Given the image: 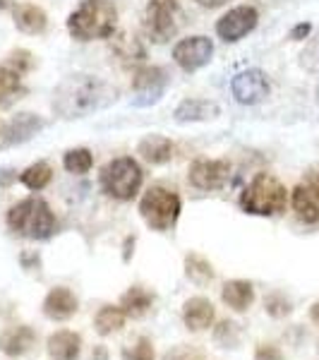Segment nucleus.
<instances>
[{
	"label": "nucleus",
	"mask_w": 319,
	"mask_h": 360,
	"mask_svg": "<svg viewBox=\"0 0 319 360\" xmlns=\"http://www.w3.org/2000/svg\"><path fill=\"white\" fill-rule=\"evenodd\" d=\"M118 91L103 79L91 75H72L63 79L53 91V111L60 118H82L94 111H101L115 101Z\"/></svg>",
	"instance_id": "obj_1"
},
{
	"label": "nucleus",
	"mask_w": 319,
	"mask_h": 360,
	"mask_svg": "<svg viewBox=\"0 0 319 360\" xmlns=\"http://www.w3.org/2000/svg\"><path fill=\"white\" fill-rule=\"evenodd\" d=\"M118 25V10L108 0H82L67 17V32L77 41L108 39Z\"/></svg>",
	"instance_id": "obj_2"
},
{
	"label": "nucleus",
	"mask_w": 319,
	"mask_h": 360,
	"mask_svg": "<svg viewBox=\"0 0 319 360\" xmlns=\"http://www.w3.org/2000/svg\"><path fill=\"white\" fill-rule=\"evenodd\" d=\"M288 205V190L271 173H257L252 183L242 190L240 207L254 217H276Z\"/></svg>",
	"instance_id": "obj_3"
},
{
	"label": "nucleus",
	"mask_w": 319,
	"mask_h": 360,
	"mask_svg": "<svg viewBox=\"0 0 319 360\" xmlns=\"http://www.w3.org/2000/svg\"><path fill=\"white\" fill-rule=\"evenodd\" d=\"M8 226L29 240H46L56 231V217L41 197H27L8 212Z\"/></svg>",
	"instance_id": "obj_4"
},
{
	"label": "nucleus",
	"mask_w": 319,
	"mask_h": 360,
	"mask_svg": "<svg viewBox=\"0 0 319 360\" xmlns=\"http://www.w3.org/2000/svg\"><path fill=\"white\" fill-rule=\"evenodd\" d=\"M98 180H101V190L108 197L127 202L139 193L144 173L132 156H120V159L108 161V164L101 168V178Z\"/></svg>",
	"instance_id": "obj_5"
},
{
	"label": "nucleus",
	"mask_w": 319,
	"mask_h": 360,
	"mask_svg": "<svg viewBox=\"0 0 319 360\" xmlns=\"http://www.w3.org/2000/svg\"><path fill=\"white\" fill-rule=\"evenodd\" d=\"M139 214L154 231H168L181 217V197L166 188H149L139 202Z\"/></svg>",
	"instance_id": "obj_6"
},
{
	"label": "nucleus",
	"mask_w": 319,
	"mask_h": 360,
	"mask_svg": "<svg viewBox=\"0 0 319 360\" xmlns=\"http://www.w3.org/2000/svg\"><path fill=\"white\" fill-rule=\"evenodd\" d=\"M181 25V8L178 0H149L147 15H144V29L154 44H166L176 37Z\"/></svg>",
	"instance_id": "obj_7"
},
{
	"label": "nucleus",
	"mask_w": 319,
	"mask_h": 360,
	"mask_svg": "<svg viewBox=\"0 0 319 360\" xmlns=\"http://www.w3.org/2000/svg\"><path fill=\"white\" fill-rule=\"evenodd\" d=\"M291 205L303 224H319V173H307L295 185Z\"/></svg>",
	"instance_id": "obj_8"
},
{
	"label": "nucleus",
	"mask_w": 319,
	"mask_h": 360,
	"mask_svg": "<svg viewBox=\"0 0 319 360\" xmlns=\"http://www.w3.org/2000/svg\"><path fill=\"white\" fill-rule=\"evenodd\" d=\"M259 22V13L252 5H237V8L228 10L221 20L216 22V34L223 41H240L242 37L252 32Z\"/></svg>",
	"instance_id": "obj_9"
},
{
	"label": "nucleus",
	"mask_w": 319,
	"mask_h": 360,
	"mask_svg": "<svg viewBox=\"0 0 319 360\" xmlns=\"http://www.w3.org/2000/svg\"><path fill=\"white\" fill-rule=\"evenodd\" d=\"M269 79L262 70L252 68V70H242L233 77L230 82V91H233L235 101L242 103V106H252V103H259L269 96Z\"/></svg>",
	"instance_id": "obj_10"
},
{
	"label": "nucleus",
	"mask_w": 319,
	"mask_h": 360,
	"mask_svg": "<svg viewBox=\"0 0 319 360\" xmlns=\"http://www.w3.org/2000/svg\"><path fill=\"white\" fill-rule=\"evenodd\" d=\"M166 86H168V75L164 68H142L135 75V79H132V91H135L132 103L135 106L156 103L164 96Z\"/></svg>",
	"instance_id": "obj_11"
},
{
	"label": "nucleus",
	"mask_w": 319,
	"mask_h": 360,
	"mask_svg": "<svg viewBox=\"0 0 319 360\" xmlns=\"http://www.w3.org/2000/svg\"><path fill=\"white\" fill-rule=\"evenodd\" d=\"M214 56V44L209 37H190L176 44L173 49V60L183 70L193 72V70L204 68Z\"/></svg>",
	"instance_id": "obj_12"
},
{
	"label": "nucleus",
	"mask_w": 319,
	"mask_h": 360,
	"mask_svg": "<svg viewBox=\"0 0 319 360\" xmlns=\"http://www.w3.org/2000/svg\"><path fill=\"white\" fill-rule=\"evenodd\" d=\"M230 176V164L226 159L219 161H195L190 166V183L197 190H219L226 185V180Z\"/></svg>",
	"instance_id": "obj_13"
},
{
	"label": "nucleus",
	"mask_w": 319,
	"mask_h": 360,
	"mask_svg": "<svg viewBox=\"0 0 319 360\" xmlns=\"http://www.w3.org/2000/svg\"><path fill=\"white\" fill-rule=\"evenodd\" d=\"M34 341H37V332L27 324H17L0 334V351L10 358H20L34 346Z\"/></svg>",
	"instance_id": "obj_14"
},
{
	"label": "nucleus",
	"mask_w": 319,
	"mask_h": 360,
	"mask_svg": "<svg viewBox=\"0 0 319 360\" xmlns=\"http://www.w3.org/2000/svg\"><path fill=\"white\" fill-rule=\"evenodd\" d=\"M214 317H216V310H214L211 300L209 298H190L188 303L183 307V319H185V327L193 329V332H204L214 324Z\"/></svg>",
	"instance_id": "obj_15"
},
{
	"label": "nucleus",
	"mask_w": 319,
	"mask_h": 360,
	"mask_svg": "<svg viewBox=\"0 0 319 360\" xmlns=\"http://www.w3.org/2000/svg\"><path fill=\"white\" fill-rule=\"evenodd\" d=\"M77 312V298L70 288L58 286L44 300V315L51 319H70Z\"/></svg>",
	"instance_id": "obj_16"
},
{
	"label": "nucleus",
	"mask_w": 319,
	"mask_h": 360,
	"mask_svg": "<svg viewBox=\"0 0 319 360\" xmlns=\"http://www.w3.org/2000/svg\"><path fill=\"white\" fill-rule=\"evenodd\" d=\"M178 123H197V120H209L219 115V103L209 101V98H185L176 108Z\"/></svg>",
	"instance_id": "obj_17"
},
{
	"label": "nucleus",
	"mask_w": 319,
	"mask_h": 360,
	"mask_svg": "<svg viewBox=\"0 0 319 360\" xmlns=\"http://www.w3.org/2000/svg\"><path fill=\"white\" fill-rule=\"evenodd\" d=\"M48 356L53 360H77L79 351H82V339L74 332H56L48 336Z\"/></svg>",
	"instance_id": "obj_18"
},
{
	"label": "nucleus",
	"mask_w": 319,
	"mask_h": 360,
	"mask_svg": "<svg viewBox=\"0 0 319 360\" xmlns=\"http://www.w3.org/2000/svg\"><path fill=\"white\" fill-rule=\"evenodd\" d=\"M13 15H15V27L25 34H41L46 32V25H48L46 13L34 3H20Z\"/></svg>",
	"instance_id": "obj_19"
},
{
	"label": "nucleus",
	"mask_w": 319,
	"mask_h": 360,
	"mask_svg": "<svg viewBox=\"0 0 319 360\" xmlns=\"http://www.w3.org/2000/svg\"><path fill=\"white\" fill-rule=\"evenodd\" d=\"M147 164H168L173 159V142L164 135H147L137 147Z\"/></svg>",
	"instance_id": "obj_20"
},
{
	"label": "nucleus",
	"mask_w": 319,
	"mask_h": 360,
	"mask_svg": "<svg viewBox=\"0 0 319 360\" xmlns=\"http://www.w3.org/2000/svg\"><path fill=\"white\" fill-rule=\"evenodd\" d=\"M44 127V118L37 113H17L8 125V137L5 142L8 144H20L27 142L32 135H37L39 130Z\"/></svg>",
	"instance_id": "obj_21"
},
{
	"label": "nucleus",
	"mask_w": 319,
	"mask_h": 360,
	"mask_svg": "<svg viewBox=\"0 0 319 360\" xmlns=\"http://www.w3.org/2000/svg\"><path fill=\"white\" fill-rule=\"evenodd\" d=\"M221 300L235 312H245L254 303V288L250 281H228L221 288Z\"/></svg>",
	"instance_id": "obj_22"
},
{
	"label": "nucleus",
	"mask_w": 319,
	"mask_h": 360,
	"mask_svg": "<svg viewBox=\"0 0 319 360\" xmlns=\"http://www.w3.org/2000/svg\"><path fill=\"white\" fill-rule=\"evenodd\" d=\"M152 303H154L152 293L144 291L142 286H132L130 291L120 298V310H123L127 317H142V315H147Z\"/></svg>",
	"instance_id": "obj_23"
},
{
	"label": "nucleus",
	"mask_w": 319,
	"mask_h": 360,
	"mask_svg": "<svg viewBox=\"0 0 319 360\" xmlns=\"http://www.w3.org/2000/svg\"><path fill=\"white\" fill-rule=\"evenodd\" d=\"M125 312L120 307H113V305H106L98 310L96 315V332L101 336H108V334H115L125 327Z\"/></svg>",
	"instance_id": "obj_24"
},
{
	"label": "nucleus",
	"mask_w": 319,
	"mask_h": 360,
	"mask_svg": "<svg viewBox=\"0 0 319 360\" xmlns=\"http://www.w3.org/2000/svg\"><path fill=\"white\" fill-rule=\"evenodd\" d=\"M51 178H53V171H51V166L46 164V161H39V164H32L29 168H25L20 176V183L25 185L29 190H44L46 185L51 183Z\"/></svg>",
	"instance_id": "obj_25"
},
{
	"label": "nucleus",
	"mask_w": 319,
	"mask_h": 360,
	"mask_svg": "<svg viewBox=\"0 0 319 360\" xmlns=\"http://www.w3.org/2000/svg\"><path fill=\"white\" fill-rule=\"evenodd\" d=\"M185 271H188V276L193 278L195 283H209L214 278V266L209 259H204L202 255L197 252H190L188 257H185Z\"/></svg>",
	"instance_id": "obj_26"
},
{
	"label": "nucleus",
	"mask_w": 319,
	"mask_h": 360,
	"mask_svg": "<svg viewBox=\"0 0 319 360\" xmlns=\"http://www.w3.org/2000/svg\"><path fill=\"white\" fill-rule=\"evenodd\" d=\"M63 166H65L67 173H74V176H84V173L91 171L94 166V156H91L89 149L79 147V149H70L63 159Z\"/></svg>",
	"instance_id": "obj_27"
},
{
	"label": "nucleus",
	"mask_w": 319,
	"mask_h": 360,
	"mask_svg": "<svg viewBox=\"0 0 319 360\" xmlns=\"http://www.w3.org/2000/svg\"><path fill=\"white\" fill-rule=\"evenodd\" d=\"M20 89H22L20 72L8 70V68H0V106H3V103H8L13 96H17V91H20Z\"/></svg>",
	"instance_id": "obj_28"
},
{
	"label": "nucleus",
	"mask_w": 319,
	"mask_h": 360,
	"mask_svg": "<svg viewBox=\"0 0 319 360\" xmlns=\"http://www.w3.org/2000/svg\"><path fill=\"white\" fill-rule=\"evenodd\" d=\"M264 307H266V312H269L271 317H276V319H281V317H286V315H291V312H293V303L283 293L266 295Z\"/></svg>",
	"instance_id": "obj_29"
},
{
	"label": "nucleus",
	"mask_w": 319,
	"mask_h": 360,
	"mask_svg": "<svg viewBox=\"0 0 319 360\" xmlns=\"http://www.w3.org/2000/svg\"><path fill=\"white\" fill-rule=\"evenodd\" d=\"M123 360H156L154 344L142 336V339L135 341V346L125 348V351H123Z\"/></svg>",
	"instance_id": "obj_30"
},
{
	"label": "nucleus",
	"mask_w": 319,
	"mask_h": 360,
	"mask_svg": "<svg viewBox=\"0 0 319 360\" xmlns=\"http://www.w3.org/2000/svg\"><path fill=\"white\" fill-rule=\"evenodd\" d=\"M214 339H216V344H221V346H235L237 341H240V332H237V324L235 322H221L216 327V332H214Z\"/></svg>",
	"instance_id": "obj_31"
},
{
	"label": "nucleus",
	"mask_w": 319,
	"mask_h": 360,
	"mask_svg": "<svg viewBox=\"0 0 319 360\" xmlns=\"http://www.w3.org/2000/svg\"><path fill=\"white\" fill-rule=\"evenodd\" d=\"M300 65H303L307 72L319 75V37L312 39L303 49V53H300Z\"/></svg>",
	"instance_id": "obj_32"
},
{
	"label": "nucleus",
	"mask_w": 319,
	"mask_h": 360,
	"mask_svg": "<svg viewBox=\"0 0 319 360\" xmlns=\"http://www.w3.org/2000/svg\"><path fill=\"white\" fill-rule=\"evenodd\" d=\"M166 360H207L204 353L195 346H176L166 353Z\"/></svg>",
	"instance_id": "obj_33"
},
{
	"label": "nucleus",
	"mask_w": 319,
	"mask_h": 360,
	"mask_svg": "<svg viewBox=\"0 0 319 360\" xmlns=\"http://www.w3.org/2000/svg\"><path fill=\"white\" fill-rule=\"evenodd\" d=\"M10 65L15 68V72H27V70L34 68V58L29 51H15V53H10Z\"/></svg>",
	"instance_id": "obj_34"
},
{
	"label": "nucleus",
	"mask_w": 319,
	"mask_h": 360,
	"mask_svg": "<svg viewBox=\"0 0 319 360\" xmlns=\"http://www.w3.org/2000/svg\"><path fill=\"white\" fill-rule=\"evenodd\" d=\"M254 360H286V358H283V353L274 344H259L257 353H254Z\"/></svg>",
	"instance_id": "obj_35"
},
{
	"label": "nucleus",
	"mask_w": 319,
	"mask_h": 360,
	"mask_svg": "<svg viewBox=\"0 0 319 360\" xmlns=\"http://www.w3.org/2000/svg\"><path fill=\"white\" fill-rule=\"evenodd\" d=\"M310 34H312V25H310V22H300V25H295L291 29V34H288V37H291V41H305Z\"/></svg>",
	"instance_id": "obj_36"
},
{
	"label": "nucleus",
	"mask_w": 319,
	"mask_h": 360,
	"mask_svg": "<svg viewBox=\"0 0 319 360\" xmlns=\"http://www.w3.org/2000/svg\"><path fill=\"white\" fill-rule=\"evenodd\" d=\"M197 5H202V8H221V5H226L228 0H195Z\"/></svg>",
	"instance_id": "obj_37"
},
{
	"label": "nucleus",
	"mask_w": 319,
	"mask_h": 360,
	"mask_svg": "<svg viewBox=\"0 0 319 360\" xmlns=\"http://www.w3.org/2000/svg\"><path fill=\"white\" fill-rule=\"evenodd\" d=\"M91 360H108L106 348H103V346H96V348H94V353H91Z\"/></svg>",
	"instance_id": "obj_38"
},
{
	"label": "nucleus",
	"mask_w": 319,
	"mask_h": 360,
	"mask_svg": "<svg viewBox=\"0 0 319 360\" xmlns=\"http://www.w3.org/2000/svg\"><path fill=\"white\" fill-rule=\"evenodd\" d=\"M310 317H312V322H317V324H319V300L310 307Z\"/></svg>",
	"instance_id": "obj_39"
},
{
	"label": "nucleus",
	"mask_w": 319,
	"mask_h": 360,
	"mask_svg": "<svg viewBox=\"0 0 319 360\" xmlns=\"http://www.w3.org/2000/svg\"><path fill=\"white\" fill-rule=\"evenodd\" d=\"M15 5V0H0V13H3V10H10Z\"/></svg>",
	"instance_id": "obj_40"
},
{
	"label": "nucleus",
	"mask_w": 319,
	"mask_h": 360,
	"mask_svg": "<svg viewBox=\"0 0 319 360\" xmlns=\"http://www.w3.org/2000/svg\"><path fill=\"white\" fill-rule=\"evenodd\" d=\"M317 103H319V86H317Z\"/></svg>",
	"instance_id": "obj_41"
},
{
	"label": "nucleus",
	"mask_w": 319,
	"mask_h": 360,
	"mask_svg": "<svg viewBox=\"0 0 319 360\" xmlns=\"http://www.w3.org/2000/svg\"><path fill=\"white\" fill-rule=\"evenodd\" d=\"M317 351H319V341H317Z\"/></svg>",
	"instance_id": "obj_42"
}]
</instances>
